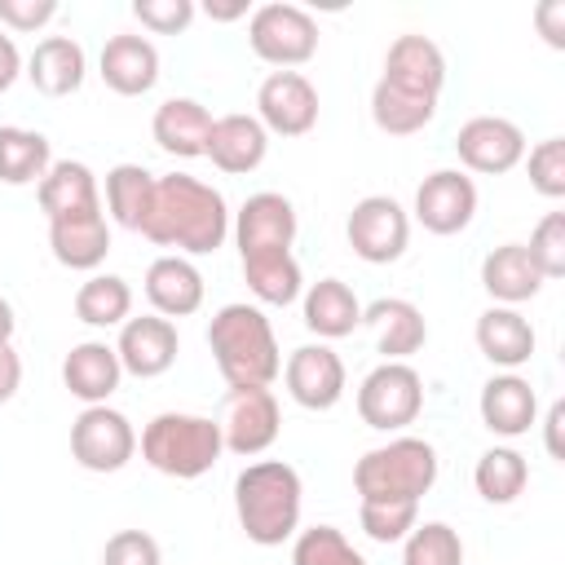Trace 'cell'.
<instances>
[{"mask_svg": "<svg viewBox=\"0 0 565 565\" xmlns=\"http://www.w3.org/2000/svg\"><path fill=\"white\" fill-rule=\"evenodd\" d=\"M481 287L490 291L494 305L516 309V305H525V300H534L543 291V274L530 260L525 243H503L481 260Z\"/></svg>", "mask_w": 565, "mask_h": 565, "instance_id": "cell-29", "label": "cell"}, {"mask_svg": "<svg viewBox=\"0 0 565 565\" xmlns=\"http://www.w3.org/2000/svg\"><path fill=\"white\" fill-rule=\"evenodd\" d=\"M97 71H102L110 93L141 97L159 84V49L146 35H110L102 57H97Z\"/></svg>", "mask_w": 565, "mask_h": 565, "instance_id": "cell-20", "label": "cell"}, {"mask_svg": "<svg viewBox=\"0 0 565 565\" xmlns=\"http://www.w3.org/2000/svg\"><path fill=\"white\" fill-rule=\"evenodd\" d=\"M282 384L296 406L331 411L344 397V362L331 344H300L282 366Z\"/></svg>", "mask_w": 565, "mask_h": 565, "instance_id": "cell-16", "label": "cell"}, {"mask_svg": "<svg viewBox=\"0 0 565 565\" xmlns=\"http://www.w3.org/2000/svg\"><path fill=\"white\" fill-rule=\"evenodd\" d=\"M437 481V450L424 437H393L353 463L362 503H419Z\"/></svg>", "mask_w": 565, "mask_h": 565, "instance_id": "cell-5", "label": "cell"}, {"mask_svg": "<svg viewBox=\"0 0 565 565\" xmlns=\"http://www.w3.org/2000/svg\"><path fill=\"white\" fill-rule=\"evenodd\" d=\"M362 322L371 327L375 349L384 353V362H406L428 340V322H424L419 305H411L402 296H380L375 305L362 309Z\"/></svg>", "mask_w": 565, "mask_h": 565, "instance_id": "cell-22", "label": "cell"}, {"mask_svg": "<svg viewBox=\"0 0 565 565\" xmlns=\"http://www.w3.org/2000/svg\"><path fill=\"white\" fill-rule=\"evenodd\" d=\"M424 411V380L411 362H380L358 384V415L375 433H402Z\"/></svg>", "mask_w": 565, "mask_h": 565, "instance_id": "cell-6", "label": "cell"}, {"mask_svg": "<svg viewBox=\"0 0 565 565\" xmlns=\"http://www.w3.org/2000/svg\"><path fill=\"white\" fill-rule=\"evenodd\" d=\"M291 565H366V556L335 525H309L291 543Z\"/></svg>", "mask_w": 565, "mask_h": 565, "instance_id": "cell-38", "label": "cell"}, {"mask_svg": "<svg viewBox=\"0 0 565 565\" xmlns=\"http://www.w3.org/2000/svg\"><path fill=\"white\" fill-rule=\"evenodd\" d=\"M269 154V132L260 128L256 115H221L212 119V137H207V159L230 172V177H243V172H256Z\"/></svg>", "mask_w": 565, "mask_h": 565, "instance_id": "cell-24", "label": "cell"}, {"mask_svg": "<svg viewBox=\"0 0 565 565\" xmlns=\"http://www.w3.org/2000/svg\"><path fill=\"white\" fill-rule=\"evenodd\" d=\"M534 327L521 309H508V305H490L481 318H477V349L486 362L503 366V371H516L534 358Z\"/></svg>", "mask_w": 565, "mask_h": 565, "instance_id": "cell-26", "label": "cell"}, {"mask_svg": "<svg viewBox=\"0 0 565 565\" xmlns=\"http://www.w3.org/2000/svg\"><path fill=\"white\" fill-rule=\"evenodd\" d=\"M49 168H53V150L44 132L0 124V181L4 185H31V181L40 185Z\"/></svg>", "mask_w": 565, "mask_h": 565, "instance_id": "cell-32", "label": "cell"}, {"mask_svg": "<svg viewBox=\"0 0 565 565\" xmlns=\"http://www.w3.org/2000/svg\"><path fill=\"white\" fill-rule=\"evenodd\" d=\"M472 486L486 503H512L530 486V463L512 446H490L472 468Z\"/></svg>", "mask_w": 565, "mask_h": 565, "instance_id": "cell-35", "label": "cell"}, {"mask_svg": "<svg viewBox=\"0 0 565 565\" xmlns=\"http://www.w3.org/2000/svg\"><path fill=\"white\" fill-rule=\"evenodd\" d=\"M207 349L230 388H269L282 375L278 335L260 305L247 300L221 305L207 322Z\"/></svg>", "mask_w": 565, "mask_h": 565, "instance_id": "cell-2", "label": "cell"}, {"mask_svg": "<svg viewBox=\"0 0 565 565\" xmlns=\"http://www.w3.org/2000/svg\"><path fill=\"white\" fill-rule=\"evenodd\" d=\"M18 75H22V53H18L13 35L0 31V93H9L18 84Z\"/></svg>", "mask_w": 565, "mask_h": 565, "instance_id": "cell-47", "label": "cell"}, {"mask_svg": "<svg viewBox=\"0 0 565 565\" xmlns=\"http://www.w3.org/2000/svg\"><path fill=\"white\" fill-rule=\"evenodd\" d=\"M525 252H530V260L539 265L543 282H547V278H561V274H565V212H547V216L534 225Z\"/></svg>", "mask_w": 565, "mask_h": 565, "instance_id": "cell-40", "label": "cell"}, {"mask_svg": "<svg viewBox=\"0 0 565 565\" xmlns=\"http://www.w3.org/2000/svg\"><path fill=\"white\" fill-rule=\"evenodd\" d=\"M433 115H437V102H428V97H411L388 84H375V93H371V119L388 137H411V132L428 128Z\"/></svg>", "mask_w": 565, "mask_h": 565, "instance_id": "cell-36", "label": "cell"}, {"mask_svg": "<svg viewBox=\"0 0 565 565\" xmlns=\"http://www.w3.org/2000/svg\"><path fill=\"white\" fill-rule=\"evenodd\" d=\"M344 234H349L353 256H362L366 265H393L411 243V216L397 199L366 194V199L353 203Z\"/></svg>", "mask_w": 565, "mask_h": 565, "instance_id": "cell-9", "label": "cell"}, {"mask_svg": "<svg viewBox=\"0 0 565 565\" xmlns=\"http://www.w3.org/2000/svg\"><path fill=\"white\" fill-rule=\"evenodd\" d=\"M119 380H124V366H119L115 344H106V340L71 344V353L62 358V384L84 406H106L110 393L119 388Z\"/></svg>", "mask_w": 565, "mask_h": 565, "instance_id": "cell-19", "label": "cell"}, {"mask_svg": "<svg viewBox=\"0 0 565 565\" xmlns=\"http://www.w3.org/2000/svg\"><path fill=\"white\" fill-rule=\"evenodd\" d=\"M141 459L177 481H194L203 472L216 468V459L225 455L221 441V424L207 415H190V411H163L141 428Z\"/></svg>", "mask_w": 565, "mask_h": 565, "instance_id": "cell-4", "label": "cell"}, {"mask_svg": "<svg viewBox=\"0 0 565 565\" xmlns=\"http://www.w3.org/2000/svg\"><path fill=\"white\" fill-rule=\"evenodd\" d=\"M296 207L287 194L278 190H260L247 194L238 216H234V243H238V260L243 256H265V252H291L296 243Z\"/></svg>", "mask_w": 565, "mask_h": 565, "instance_id": "cell-14", "label": "cell"}, {"mask_svg": "<svg viewBox=\"0 0 565 565\" xmlns=\"http://www.w3.org/2000/svg\"><path fill=\"white\" fill-rule=\"evenodd\" d=\"M534 26L552 49H565V0H543L534 9Z\"/></svg>", "mask_w": 565, "mask_h": 565, "instance_id": "cell-45", "label": "cell"}, {"mask_svg": "<svg viewBox=\"0 0 565 565\" xmlns=\"http://www.w3.org/2000/svg\"><path fill=\"white\" fill-rule=\"evenodd\" d=\"M477 411H481V424L494 433V437H521L534 428L539 419V393L525 375L516 371H503V375H490L481 384V397H477Z\"/></svg>", "mask_w": 565, "mask_h": 565, "instance_id": "cell-18", "label": "cell"}, {"mask_svg": "<svg viewBox=\"0 0 565 565\" xmlns=\"http://www.w3.org/2000/svg\"><path fill=\"white\" fill-rule=\"evenodd\" d=\"M561 424H565V402H552V411L543 419V428H547V455L552 459H565V450H561Z\"/></svg>", "mask_w": 565, "mask_h": 565, "instance_id": "cell-48", "label": "cell"}, {"mask_svg": "<svg viewBox=\"0 0 565 565\" xmlns=\"http://www.w3.org/2000/svg\"><path fill=\"white\" fill-rule=\"evenodd\" d=\"M256 119L265 132L305 137L318 124V88L300 71H269L256 88Z\"/></svg>", "mask_w": 565, "mask_h": 565, "instance_id": "cell-11", "label": "cell"}, {"mask_svg": "<svg viewBox=\"0 0 565 565\" xmlns=\"http://www.w3.org/2000/svg\"><path fill=\"white\" fill-rule=\"evenodd\" d=\"M102 565H163V552L146 530H115L102 547Z\"/></svg>", "mask_w": 565, "mask_h": 565, "instance_id": "cell-43", "label": "cell"}, {"mask_svg": "<svg viewBox=\"0 0 565 565\" xmlns=\"http://www.w3.org/2000/svg\"><path fill=\"white\" fill-rule=\"evenodd\" d=\"M150 137L163 154L177 159H199L207 154V137H212V110L194 97H168L154 119H150Z\"/></svg>", "mask_w": 565, "mask_h": 565, "instance_id": "cell-23", "label": "cell"}, {"mask_svg": "<svg viewBox=\"0 0 565 565\" xmlns=\"http://www.w3.org/2000/svg\"><path fill=\"white\" fill-rule=\"evenodd\" d=\"M13 327H18V318H13V305L0 296V344H9V340H13Z\"/></svg>", "mask_w": 565, "mask_h": 565, "instance_id": "cell-50", "label": "cell"}, {"mask_svg": "<svg viewBox=\"0 0 565 565\" xmlns=\"http://www.w3.org/2000/svg\"><path fill=\"white\" fill-rule=\"evenodd\" d=\"M154 247H177V256H207L230 238L225 194L190 172H168L154 181V203L141 225Z\"/></svg>", "mask_w": 565, "mask_h": 565, "instance_id": "cell-1", "label": "cell"}, {"mask_svg": "<svg viewBox=\"0 0 565 565\" xmlns=\"http://www.w3.org/2000/svg\"><path fill=\"white\" fill-rule=\"evenodd\" d=\"M132 313V287L119 274H93L75 291V318L84 327H124Z\"/></svg>", "mask_w": 565, "mask_h": 565, "instance_id": "cell-34", "label": "cell"}, {"mask_svg": "<svg viewBox=\"0 0 565 565\" xmlns=\"http://www.w3.org/2000/svg\"><path fill=\"white\" fill-rule=\"evenodd\" d=\"M194 0H132V18L154 35H177L194 22Z\"/></svg>", "mask_w": 565, "mask_h": 565, "instance_id": "cell-42", "label": "cell"}, {"mask_svg": "<svg viewBox=\"0 0 565 565\" xmlns=\"http://www.w3.org/2000/svg\"><path fill=\"white\" fill-rule=\"evenodd\" d=\"M35 199H40V212H44L49 221H62V216L102 207L97 177H93V168L79 163V159H53V168H49V172L40 177V185H35Z\"/></svg>", "mask_w": 565, "mask_h": 565, "instance_id": "cell-28", "label": "cell"}, {"mask_svg": "<svg viewBox=\"0 0 565 565\" xmlns=\"http://www.w3.org/2000/svg\"><path fill=\"white\" fill-rule=\"evenodd\" d=\"M137 455V433L115 406H84L71 424V459L84 472H119Z\"/></svg>", "mask_w": 565, "mask_h": 565, "instance_id": "cell-8", "label": "cell"}, {"mask_svg": "<svg viewBox=\"0 0 565 565\" xmlns=\"http://www.w3.org/2000/svg\"><path fill=\"white\" fill-rule=\"evenodd\" d=\"M525 172H530V185L543 199H565V137L539 141L525 159Z\"/></svg>", "mask_w": 565, "mask_h": 565, "instance_id": "cell-41", "label": "cell"}, {"mask_svg": "<svg viewBox=\"0 0 565 565\" xmlns=\"http://www.w3.org/2000/svg\"><path fill=\"white\" fill-rule=\"evenodd\" d=\"M57 18L53 0H0V22L9 31H40Z\"/></svg>", "mask_w": 565, "mask_h": 565, "instance_id": "cell-44", "label": "cell"}, {"mask_svg": "<svg viewBox=\"0 0 565 565\" xmlns=\"http://www.w3.org/2000/svg\"><path fill=\"white\" fill-rule=\"evenodd\" d=\"M203 13L212 22H234V18H247V0H238V4H203Z\"/></svg>", "mask_w": 565, "mask_h": 565, "instance_id": "cell-49", "label": "cell"}, {"mask_svg": "<svg viewBox=\"0 0 565 565\" xmlns=\"http://www.w3.org/2000/svg\"><path fill=\"white\" fill-rule=\"evenodd\" d=\"M22 384V358L13 353V344H0V406L18 393Z\"/></svg>", "mask_w": 565, "mask_h": 565, "instance_id": "cell-46", "label": "cell"}, {"mask_svg": "<svg viewBox=\"0 0 565 565\" xmlns=\"http://www.w3.org/2000/svg\"><path fill=\"white\" fill-rule=\"evenodd\" d=\"M49 247H53V260H57V265L93 274V269L106 260V252H110L106 212L93 207V212H75V216L49 221Z\"/></svg>", "mask_w": 565, "mask_h": 565, "instance_id": "cell-25", "label": "cell"}, {"mask_svg": "<svg viewBox=\"0 0 565 565\" xmlns=\"http://www.w3.org/2000/svg\"><path fill=\"white\" fill-rule=\"evenodd\" d=\"M380 84H388L397 93H411V97L437 102L441 88H446V53L437 49V40H428L419 31H406V35H397L388 44Z\"/></svg>", "mask_w": 565, "mask_h": 565, "instance_id": "cell-15", "label": "cell"}, {"mask_svg": "<svg viewBox=\"0 0 565 565\" xmlns=\"http://www.w3.org/2000/svg\"><path fill=\"white\" fill-rule=\"evenodd\" d=\"M243 282L260 305H291L305 291V274L291 252L243 256Z\"/></svg>", "mask_w": 565, "mask_h": 565, "instance_id": "cell-33", "label": "cell"}, {"mask_svg": "<svg viewBox=\"0 0 565 565\" xmlns=\"http://www.w3.org/2000/svg\"><path fill=\"white\" fill-rule=\"evenodd\" d=\"M300 309H305V327L318 340H344V335H353L362 327V300L340 278H318L305 291V305Z\"/></svg>", "mask_w": 565, "mask_h": 565, "instance_id": "cell-30", "label": "cell"}, {"mask_svg": "<svg viewBox=\"0 0 565 565\" xmlns=\"http://www.w3.org/2000/svg\"><path fill=\"white\" fill-rule=\"evenodd\" d=\"M22 75H26V79L35 84V93H44V97H71V93L84 84V75H88V57H84L79 40H71V35H44V40L31 49Z\"/></svg>", "mask_w": 565, "mask_h": 565, "instance_id": "cell-27", "label": "cell"}, {"mask_svg": "<svg viewBox=\"0 0 565 565\" xmlns=\"http://www.w3.org/2000/svg\"><path fill=\"white\" fill-rule=\"evenodd\" d=\"M455 150H459V163L468 172L499 177V172H512L525 159V132L503 115H472L455 132Z\"/></svg>", "mask_w": 565, "mask_h": 565, "instance_id": "cell-13", "label": "cell"}, {"mask_svg": "<svg viewBox=\"0 0 565 565\" xmlns=\"http://www.w3.org/2000/svg\"><path fill=\"white\" fill-rule=\"evenodd\" d=\"M216 424H221L225 450L252 459V455H260L278 441L282 411H278L274 388H230L225 393V415Z\"/></svg>", "mask_w": 565, "mask_h": 565, "instance_id": "cell-10", "label": "cell"}, {"mask_svg": "<svg viewBox=\"0 0 565 565\" xmlns=\"http://www.w3.org/2000/svg\"><path fill=\"white\" fill-rule=\"evenodd\" d=\"M300 503H305L300 472L282 459H256L234 477V512L256 547H278L296 539Z\"/></svg>", "mask_w": 565, "mask_h": 565, "instance_id": "cell-3", "label": "cell"}, {"mask_svg": "<svg viewBox=\"0 0 565 565\" xmlns=\"http://www.w3.org/2000/svg\"><path fill=\"white\" fill-rule=\"evenodd\" d=\"M358 521L375 543H402L419 525V503H362Z\"/></svg>", "mask_w": 565, "mask_h": 565, "instance_id": "cell-39", "label": "cell"}, {"mask_svg": "<svg viewBox=\"0 0 565 565\" xmlns=\"http://www.w3.org/2000/svg\"><path fill=\"white\" fill-rule=\"evenodd\" d=\"M477 216V185L468 172L459 168H437L419 181L415 190V221L437 234V238H450L459 230H468Z\"/></svg>", "mask_w": 565, "mask_h": 565, "instance_id": "cell-12", "label": "cell"}, {"mask_svg": "<svg viewBox=\"0 0 565 565\" xmlns=\"http://www.w3.org/2000/svg\"><path fill=\"white\" fill-rule=\"evenodd\" d=\"M154 172L141 168V163H115L106 172V212L115 225L141 234L146 216H150V203H154Z\"/></svg>", "mask_w": 565, "mask_h": 565, "instance_id": "cell-31", "label": "cell"}, {"mask_svg": "<svg viewBox=\"0 0 565 565\" xmlns=\"http://www.w3.org/2000/svg\"><path fill=\"white\" fill-rule=\"evenodd\" d=\"M146 300L159 318H190L203 305V274L190 256H159L146 269Z\"/></svg>", "mask_w": 565, "mask_h": 565, "instance_id": "cell-21", "label": "cell"}, {"mask_svg": "<svg viewBox=\"0 0 565 565\" xmlns=\"http://www.w3.org/2000/svg\"><path fill=\"white\" fill-rule=\"evenodd\" d=\"M115 353H119V366L137 380H154L163 375L177 353H181V335H177V322L159 318V313H141V318H128L119 327V340H115Z\"/></svg>", "mask_w": 565, "mask_h": 565, "instance_id": "cell-17", "label": "cell"}, {"mask_svg": "<svg viewBox=\"0 0 565 565\" xmlns=\"http://www.w3.org/2000/svg\"><path fill=\"white\" fill-rule=\"evenodd\" d=\"M247 44H252V53L260 62H269L278 71H291V66H305L318 53V22L300 4L274 0V4L252 9Z\"/></svg>", "mask_w": 565, "mask_h": 565, "instance_id": "cell-7", "label": "cell"}, {"mask_svg": "<svg viewBox=\"0 0 565 565\" xmlns=\"http://www.w3.org/2000/svg\"><path fill=\"white\" fill-rule=\"evenodd\" d=\"M402 565H463V539L446 521H424L402 539Z\"/></svg>", "mask_w": 565, "mask_h": 565, "instance_id": "cell-37", "label": "cell"}]
</instances>
